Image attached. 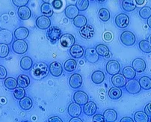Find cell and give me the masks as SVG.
Masks as SVG:
<instances>
[{
	"label": "cell",
	"instance_id": "obj_1",
	"mask_svg": "<svg viewBox=\"0 0 151 122\" xmlns=\"http://www.w3.org/2000/svg\"><path fill=\"white\" fill-rule=\"evenodd\" d=\"M50 70L48 66L44 62H38L34 64L32 71V75L35 79H42L47 77Z\"/></svg>",
	"mask_w": 151,
	"mask_h": 122
},
{
	"label": "cell",
	"instance_id": "obj_2",
	"mask_svg": "<svg viewBox=\"0 0 151 122\" xmlns=\"http://www.w3.org/2000/svg\"><path fill=\"white\" fill-rule=\"evenodd\" d=\"M121 40L124 45L131 47L135 43V36L132 32L125 31L121 35Z\"/></svg>",
	"mask_w": 151,
	"mask_h": 122
},
{
	"label": "cell",
	"instance_id": "obj_3",
	"mask_svg": "<svg viewBox=\"0 0 151 122\" xmlns=\"http://www.w3.org/2000/svg\"><path fill=\"white\" fill-rule=\"evenodd\" d=\"M47 38L49 40L52 42H56L61 38L62 33H61V29H59L57 26H51L47 31Z\"/></svg>",
	"mask_w": 151,
	"mask_h": 122
},
{
	"label": "cell",
	"instance_id": "obj_4",
	"mask_svg": "<svg viewBox=\"0 0 151 122\" xmlns=\"http://www.w3.org/2000/svg\"><path fill=\"white\" fill-rule=\"evenodd\" d=\"M126 89L129 94L132 95H136L141 92L142 87L140 85V83L136 79H130L126 84Z\"/></svg>",
	"mask_w": 151,
	"mask_h": 122
},
{
	"label": "cell",
	"instance_id": "obj_5",
	"mask_svg": "<svg viewBox=\"0 0 151 122\" xmlns=\"http://www.w3.org/2000/svg\"><path fill=\"white\" fill-rule=\"evenodd\" d=\"M12 49L17 54H24L28 50V45L23 40H17L12 44Z\"/></svg>",
	"mask_w": 151,
	"mask_h": 122
},
{
	"label": "cell",
	"instance_id": "obj_6",
	"mask_svg": "<svg viewBox=\"0 0 151 122\" xmlns=\"http://www.w3.org/2000/svg\"><path fill=\"white\" fill-rule=\"evenodd\" d=\"M121 71V64L117 61L111 60L106 64V71L110 75H115L119 74Z\"/></svg>",
	"mask_w": 151,
	"mask_h": 122
},
{
	"label": "cell",
	"instance_id": "obj_7",
	"mask_svg": "<svg viewBox=\"0 0 151 122\" xmlns=\"http://www.w3.org/2000/svg\"><path fill=\"white\" fill-rule=\"evenodd\" d=\"M36 26L38 29L44 30V29H49L51 26V21L48 17L43 15L40 16L36 19Z\"/></svg>",
	"mask_w": 151,
	"mask_h": 122
},
{
	"label": "cell",
	"instance_id": "obj_8",
	"mask_svg": "<svg viewBox=\"0 0 151 122\" xmlns=\"http://www.w3.org/2000/svg\"><path fill=\"white\" fill-rule=\"evenodd\" d=\"M94 29L91 25L86 24L83 27L80 28L79 30V34L81 37H82L85 39H91L93 38L94 35Z\"/></svg>",
	"mask_w": 151,
	"mask_h": 122
},
{
	"label": "cell",
	"instance_id": "obj_9",
	"mask_svg": "<svg viewBox=\"0 0 151 122\" xmlns=\"http://www.w3.org/2000/svg\"><path fill=\"white\" fill-rule=\"evenodd\" d=\"M85 58L90 63H96L99 60V54L94 48H88L85 52Z\"/></svg>",
	"mask_w": 151,
	"mask_h": 122
},
{
	"label": "cell",
	"instance_id": "obj_10",
	"mask_svg": "<svg viewBox=\"0 0 151 122\" xmlns=\"http://www.w3.org/2000/svg\"><path fill=\"white\" fill-rule=\"evenodd\" d=\"M115 23L117 27L125 29L129 24V18L125 14H120L115 17Z\"/></svg>",
	"mask_w": 151,
	"mask_h": 122
},
{
	"label": "cell",
	"instance_id": "obj_11",
	"mask_svg": "<svg viewBox=\"0 0 151 122\" xmlns=\"http://www.w3.org/2000/svg\"><path fill=\"white\" fill-rule=\"evenodd\" d=\"M13 40V34L11 31L8 29L0 30V43H6L9 44Z\"/></svg>",
	"mask_w": 151,
	"mask_h": 122
},
{
	"label": "cell",
	"instance_id": "obj_12",
	"mask_svg": "<svg viewBox=\"0 0 151 122\" xmlns=\"http://www.w3.org/2000/svg\"><path fill=\"white\" fill-rule=\"evenodd\" d=\"M61 44L64 47H71L75 44V38L71 34H64L60 38Z\"/></svg>",
	"mask_w": 151,
	"mask_h": 122
},
{
	"label": "cell",
	"instance_id": "obj_13",
	"mask_svg": "<svg viewBox=\"0 0 151 122\" xmlns=\"http://www.w3.org/2000/svg\"><path fill=\"white\" fill-rule=\"evenodd\" d=\"M73 100L76 103H77L80 106L81 105H85V103L88 102V96L85 92L79 91V92L74 93Z\"/></svg>",
	"mask_w": 151,
	"mask_h": 122
},
{
	"label": "cell",
	"instance_id": "obj_14",
	"mask_svg": "<svg viewBox=\"0 0 151 122\" xmlns=\"http://www.w3.org/2000/svg\"><path fill=\"white\" fill-rule=\"evenodd\" d=\"M49 69H50V74L53 77H60L62 74V65L59 62H57V61H53V62H52L50 64V67H49Z\"/></svg>",
	"mask_w": 151,
	"mask_h": 122
},
{
	"label": "cell",
	"instance_id": "obj_15",
	"mask_svg": "<svg viewBox=\"0 0 151 122\" xmlns=\"http://www.w3.org/2000/svg\"><path fill=\"white\" fill-rule=\"evenodd\" d=\"M68 113L71 117H79L82 113V108L77 103H71L68 108Z\"/></svg>",
	"mask_w": 151,
	"mask_h": 122
},
{
	"label": "cell",
	"instance_id": "obj_16",
	"mask_svg": "<svg viewBox=\"0 0 151 122\" xmlns=\"http://www.w3.org/2000/svg\"><path fill=\"white\" fill-rule=\"evenodd\" d=\"M111 82L115 87L122 88V87L125 86L127 84V79L124 75L117 74L115 75H113L112 78H111Z\"/></svg>",
	"mask_w": 151,
	"mask_h": 122
},
{
	"label": "cell",
	"instance_id": "obj_17",
	"mask_svg": "<svg viewBox=\"0 0 151 122\" xmlns=\"http://www.w3.org/2000/svg\"><path fill=\"white\" fill-rule=\"evenodd\" d=\"M70 85L73 88H79L82 85V77L80 74H74L70 77Z\"/></svg>",
	"mask_w": 151,
	"mask_h": 122
},
{
	"label": "cell",
	"instance_id": "obj_18",
	"mask_svg": "<svg viewBox=\"0 0 151 122\" xmlns=\"http://www.w3.org/2000/svg\"><path fill=\"white\" fill-rule=\"evenodd\" d=\"M96 109H97V106H96V103L94 102H88L84 105L83 111L85 114L88 116H92L96 113Z\"/></svg>",
	"mask_w": 151,
	"mask_h": 122
},
{
	"label": "cell",
	"instance_id": "obj_19",
	"mask_svg": "<svg viewBox=\"0 0 151 122\" xmlns=\"http://www.w3.org/2000/svg\"><path fill=\"white\" fill-rule=\"evenodd\" d=\"M70 53L71 56L75 58H80L82 57L85 52H84L83 48L79 44H74L70 49Z\"/></svg>",
	"mask_w": 151,
	"mask_h": 122
},
{
	"label": "cell",
	"instance_id": "obj_20",
	"mask_svg": "<svg viewBox=\"0 0 151 122\" xmlns=\"http://www.w3.org/2000/svg\"><path fill=\"white\" fill-rule=\"evenodd\" d=\"M64 12H65V15H66L67 17L73 19L79 15V10L78 9L76 5H70L65 8Z\"/></svg>",
	"mask_w": 151,
	"mask_h": 122
},
{
	"label": "cell",
	"instance_id": "obj_21",
	"mask_svg": "<svg viewBox=\"0 0 151 122\" xmlns=\"http://www.w3.org/2000/svg\"><path fill=\"white\" fill-rule=\"evenodd\" d=\"M17 14L19 17L21 19H23V20L29 19V18L31 17V16H32V12H31V10L29 9V8H28L26 5L19 7Z\"/></svg>",
	"mask_w": 151,
	"mask_h": 122
},
{
	"label": "cell",
	"instance_id": "obj_22",
	"mask_svg": "<svg viewBox=\"0 0 151 122\" xmlns=\"http://www.w3.org/2000/svg\"><path fill=\"white\" fill-rule=\"evenodd\" d=\"M29 35V31L26 27H19L14 31V37L17 40H25Z\"/></svg>",
	"mask_w": 151,
	"mask_h": 122
},
{
	"label": "cell",
	"instance_id": "obj_23",
	"mask_svg": "<svg viewBox=\"0 0 151 122\" xmlns=\"http://www.w3.org/2000/svg\"><path fill=\"white\" fill-rule=\"evenodd\" d=\"M132 68L136 72L142 73L146 69V63L142 58H135L132 61Z\"/></svg>",
	"mask_w": 151,
	"mask_h": 122
},
{
	"label": "cell",
	"instance_id": "obj_24",
	"mask_svg": "<svg viewBox=\"0 0 151 122\" xmlns=\"http://www.w3.org/2000/svg\"><path fill=\"white\" fill-rule=\"evenodd\" d=\"M103 116L105 118V121L106 122H114L117 121V114L114 109H109L104 112Z\"/></svg>",
	"mask_w": 151,
	"mask_h": 122
},
{
	"label": "cell",
	"instance_id": "obj_25",
	"mask_svg": "<svg viewBox=\"0 0 151 122\" xmlns=\"http://www.w3.org/2000/svg\"><path fill=\"white\" fill-rule=\"evenodd\" d=\"M33 61L32 59L29 56H24L20 60V68L23 71H29L32 68Z\"/></svg>",
	"mask_w": 151,
	"mask_h": 122
},
{
	"label": "cell",
	"instance_id": "obj_26",
	"mask_svg": "<svg viewBox=\"0 0 151 122\" xmlns=\"http://www.w3.org/2000/svg\"><path fill=\"white\" fill-rule=\"evenodd\" d=\"M105 74L103 71H96L92 74L91 79L93 83L95 84H100L104 81L105 79Z\"/></svg>",
	"mask_w": 151,
	"mask_h": 122
},
{
	"label": "cell",
	"instance_id": "obj_27",
	"mask_svg": "<svg viewBox=\"0 0 151 122\" xmlns=\"http://www.w3.org/2000/svg\"><path fill=\"white\" fill-rule=\"evenodd\" d=\"M122 8L126 12H131L136 8V5L134 0H124L122 2Z\"/></svg>",
	"mask_w": 151,
	"mask_h": 122
},
{
	"label": "cell",
	"instance_id": "obj_28",
	"mask_svg": "<svg viewBox=\"0 0 151 122\" xmlns=\"http://www.w3.org/2000/svg\"><path fill=\"white\" fill-rule=\"evenodd\" d=\"M121 96H122V91L118 87H113L109 91V97L111 100L119 99Z\"/></svg>",
	"mask_w": 151,
	"mask_h": 122
},
{
	"label": "cell",
	"instance_id": "obj_29",
	"mask_svg": "<svg viewBox=\"0 0 151 122\" xmlns=\"http://www.w3.org/2000/svg\"><path fill=\"white\" fill-rule=\"evenodd\" d=\"M32 105H33V103H32V99L28 97H24L19 100V106L24 110L30 109L32 107Z\"/></svg>",
	"mask_w": 151,
	"mask_h": 122
},
{
	"label": "cell",
	"instance_id": "obj_30",
	"mask_svg": "<svg viewBox=\"0 0 151 122\" xmlns=\"http://www.w3.org/2000/svg\"><path fill=\"white\" fill-rule=\"evenodd\" d=\"M73 24L76 27L82 28L87 24V19L84 15H78L73 19Z\"/></svg>",
	"mask_w": 151,
	"mask_h": 122
},
{
	"label": "cell",
	"instance_id": "obj_31",
	"mask_svg": "<svg viewBox=\"0 0 151 122\" xmlns=\"http://www.w3.org/2000/svg\"><path fill=\"white\" fill-rule=\"evenodd\" d=\"M40 11H41L43 14L48 17H51L53 14V8L50 3H46V2H44L41 5V7H40Z\"/></svg>",
	"mask_w": 151,
	"mask_h": 122
},
{
	"label": "cell",
	"instance_id": "obj_32",
	"mask_svg": "<svg viewBox=\"0 0 151 122\" xmlns=\"http://www.w3.org/2000/svg\"><path fill=\"white\" fill-rule=\"evenodd\" d=\"M96 50L99 54V56H101L105 57L106 58L109 56V49L104 44H99V45L96 46Z\"/></svg>",
	"mask_w": 151,
	"mask_h": 122
},
{
	"label": "cell",
	"instance_id": "obj_33",
	"mask_svg": "<svg viewBox=\"0 0 151 122\" xmlns=\"http://www.w3.org/2000/svg\"><path fill=\"white\" fill-rule=\"evenodd\" d=\"M134 120L136 122H148L149 118L145 112L144 113L142 111H138L134 115Z\"/></svg>",
	"mask_w": 151,
	"mask_h": 122
},
{
	"label": "cell",
	"instance_id": "obj_34",
	"mask_svg": "<svg viewBox=\"0 0 151 122\" xmlns=\"http://www.w3.org/2000/svg\"><path fill=\"white\" fill-rule=\"evenodd\" d=\"M76 66H77L76 61L74 59H73V58H70V59L67 60V61L64 62V70L66 71H68V72H73V71L76 70Z\"/></svg>",
	"mask_w": 151,
	"mask_h": 122
},
{
	"label": "cell",
	"instance_id": "obj_35",
	"mask_svg": "<svg viewBox=\"0 0 151 122\" xmlns=\"http://www.w3.org/2000/svg\"><path fill=\"white\" fill-rule=\"evenodd\" d=\"M123 75L125 77L126 79H132L135 77V71L132 67L127 66L123 70Z\"/></svg>",
	"mask_w": 151,
	"mask_h": 122
},
{
	"label": "cell",
	"instance_id": "obj_36",
	"mask_svg": "<svg viewBox=\"0 0 151 122\" xmlns=\"http://www.w3.org/2000/svg\"><path fill=\"white\" fill-rule=\"evenodd\" d=\"M5 86L9 90H14L15 88L17 86V80L15 79L13 77H8V78H6L5 80Z\"/></svg>",
	"mask_w": 151,
	"mask_h": 122
},
{
	"label": "cell",
	"instance_id": "obj_37",
	"mask_svg": "<svg viewBox=\"0 0 151 122\" xmlns=\"http://www.w3.org/2000/svg\"><path fill=\"white\" fill-rule=\"evenodd\" d=\"M17 83L19 87L21 88H26L30 84V79L29 77L26 75H19L17 78Z\"/></svg>",
	"mask_w": 151,
	"mask_h": 122
},
{
	"label": "cell",
	"instance_id": "obj_38",
	"mask_svg": "<svg viewBox=\"0 0 151 122\" xmlns=\"http://www.w3.org/2000/svg\"><path fill=\"white\" fill-rule=\"evenodd\" d=\"M139 83L142 88L145 90H149L151 88V79L148 77H142L140 78Z\"/></svg>",
	"mask_w": 151,
	"mask_h": 122
},
{
	"label": "cell",
	"instance_id": "obj_39",
	"mask_svg": "<svg viewBox=\"0 0 151 122\" xmlns=\"http://www.w3.org/2000/svg\"><path fill=\"white\" fill-rule=\"evenodd\" d=\"M139 48L142 52L145 53H151V43L147 40H141L139 42Z\"/></svg>",
	"mask_w": 151,
	"mask_h": 122
},
{
	"label": "cell",
	"instance_id": "obj_40",
	"mask_svg": "<svg viewBox=\"0 0 151 122\" xmlns=\"http://www.w3.org/2000/svg\"><path fill=\"white\" fill-rule=\"evenodd\" d=\"M98 17L103 22H107L110 19V12L106 8H101L98 12Z\"/></svg>",
	"mask_w": 151,
	"mask_h": 122
},
{
	"label": "cell",
	"instance_id": "obj_41",
	"mask_svg": "<svg viewBox=\"0 0 151 122\" xmlns=\"http://www.w3.org/2000/svg\"><path fill=\"white\" fill-rule=\"evenodd\" d=\"M139 15L142 19H147L151 16V8L147 6L142 8L140 10Z\"/></svg>",
	"mask_w": 151,
	"mask_h": 122
},
{
	"label": "cell",
	"instance_id": "obj_42",
	"mask_svg": "<svg viewBox=\"0 0 151 122\" xmlns=\"http://www.w3.org/2000/svg\"><path fill=\"white\" fill-rule=\"evenodd\" d=\"M9 47L6 43H0V58H5L9 54Z\"/></svg>",
	"mask_w": 151,
	"mask_h": 122
},
{
	"label": "cell",
	"instance_id": "obj_43",
	"mask_svg": "<svg viewBox=\"0 0 151 122\" xmlns=\"http://www.w3.org/2000/svg\"><path fill=\"white\" fill-rule=\"evenodd\" d=\"M89 5L88 0H78L76 2V7L80 12H83L87 9Z\"/></svg>",
	"mask_w": 151,
	"mask_h": 122
},
{
	"label": "cell",
	"instance_id": "obj_44",
	"mask_svg": "<svg viewBox=\"0 0 151 122\" xmlns=\"http://www.w3.org/2000/svg\"><path fill=\"white\" fill-rule=\"evenodd\" d=\"M25 95H26V92H25V90L23 89V88L19 87V88H16L14 89V97L16 99L21 100L22 98L24 97Z\"/></svg>",
	"mask_w": 151,
	"mask_h": 122
},
{
	"label": "cell",
	"instance_id": "obj_45",
	"mask_svg": "<svg viewBox=\"0 0 151 122\" xmlns=\"http://www.w3.org/2000/svg\"><path fill=\"white\" fill-rule=\"evenodd\" d=\"M12 2L15 6L21 7L27 5L29 0H12Z\"/></svg>",
	"mask_w": 151,
	"mask_h": 122
},
{
	"label": "cell",
	"instance_id": "obj_46",
	"mask_svg": "<svg viewBox=\"0 0 151 122\" xmlns=\"http://www.w3.org/2000/svg\"><path fill=\"white\" fill-rule=\"evenodd\" d=\"M52 5L55 9H61V7H62L63 3H62V1L61 0H53L52 2Z\"/></svg>",
	"mask_w": 151,
	"mask_h": 122
},
{
	"label": "cell",
	"instance_id": "obj_47",
	"mask_svg": "<svg viewBox=\"0 0 151 122\" xmlns=\"http://www.w3.org/2000/svg\"><path fill=\"white\" fill-rule=\"evenodd\" d=\"M7 71L4 66L0 65V79H4L7 77Z\"/></svg>",
	"mask_w": 151,
	"mask_h": 122
},
{
	"label": "cell",
	"instance_id": "obj_48",
	"mask_svg": "<svg viewBox=\"0 0 151 122\" xmlns=\"http://www.w3.org/2000/svg\"><path fill=\"white\" fill-rule=\"evenodd\" d=\"M93 122H104L105 118L104 116H102V115H100V114L95 115L93 118Z\"/></svg>",
	"mask_w": 151,
	"mask_h": 122
},
{
	"label": "cell",
	"instance_id": "obj_49",
	"mask_svg": "<svg viewBox=\"0 0 151 122\" xmlns=\"http://www.w3.org/2000/svg\"><path fill=\"white\" fill-rule=\"evenodd\" d=\"M103 39L106 40V41L109 42V41H111V39H112V38H113V36H112V34H111V32H107L103 34Z\"/></svg>",
	"mask_w": 151,
	"mask_h": 122
},
{
	"label": "cell",
	"instance_id": "obj_50",
	"mask_svg": "<svg viewBox=\"0 0 151 122\" xmlns=\"http://www.w3.org/2000/svg\"><path fill=\"white\" fill-rule=\"evenodd\" d=\"M49 121L50 122H62V120L58 116H53V117H51L50 119H49Z\"/></svg>",
	"mask_w": 151,
	"mask_h": 122
},
{
	"label": "cell",
	"instance_id": "obj_51",
	"mask_svg": "<svg viewBox=\"0 0 151 122\" xmlns=\"http://www.w3.org/2000/svg\"><path fill=\"white\" fill-rule=\"evenodd\" d=\"M145 112L148 115V116H151V103H148L145 108Z\"/></svg>",
	"mask_w": 151,
	"mask_h": 122
},
{
	"label": "cell",
	"instance_id": "obj_52",
	"mask_svg": "<svg viewBox=\"0 0 151 122\" xmlns=\"http://www.w3.org/2000/svg\"><path fill=\"white\" fill-rule=\"evenodd\" d=\"M121 122H133V120L129 117H124L121 119Z\"/></svg>",
	"mask_w": 151,
	"mask_h": 122
},
{
	"label": "cell",
	"instance_id": "obj_53",
	"mask_svg": "<svg viewBox=\"0 0 151 122\" xmlns=\"http://www.w3.org/2000/svg\"><path fill=\"white\" fill-rule=\"evenodd\" d=\"M70 122H82V120L78 117H73V118L70 120Z\"/></svg>",
	"mask_w": 151,
	"mask_h": 122
},
{
	"label": "cell",
	"instance_id": "obj_54",
	"mask_svg": "<svg viewBox=\"0 0 151 122\" xmlns=\"http://www.w3.org/2000/svg\"><path fill=\"white\" fill-rule=\"evenodd\" d=\"M135 3H136L137 5H140V6H141V5H143L145 2V0H135Z\"/></svg>",
	"mask_w": 151,
	"mask_h": 122
},
{
	"label": "cell",
	"instance_id": "obj_55",
	"mask_svg": "<svg viewBox=\"0 0 151 122\" xmlns=\"http://www.w3.org/2000/svg\"><path fill=\"white\" fill-rule=\"evenodd\" d=\"M147 25L150 28H151V16L147 19Z\"/></svg>",
	"mask_w": 151,
	"mask_h": 122
},
{
	"label": "cell",
	"instance_id": "obj_56",
	"mask_svg": "<svg viewBox=\"0 0 151 122\" xmlns=\"http://www.w3.org/2000/svg\"><path fill=\"white\" fill-rule=\"evenodd\" d=\"M44 1V2H46V3H50L51 4L53 0H43Z\"/></svg>",
	"mask_w": 151,
	"mask_h": 122
},
{
	"label": "cell",
	"instance_id": "obj_57",
	"mask_svg": "<svg viewBox=\"0 0 151 122\" xmlns=\"http://www.w3.org/2000/svg\"><path fill=\"white\" fill-rule=\"evenodd\" d=\"M99 2H104V1H106V0H98Z\"/></svg>",
	"mask_w": 151,
	"mask_h": 122
},
{
	"label": "cell",
	"instance_id": "obj_58",
	"mask_svg": "<svg viewBox=\"0 0 151 122\" xmlns=\"http://www.w3.org/2000/svg\"><path fill=\"white\" fill-rule=\"evenodd\" d=\"M150 42L151 43V36H150Z\"/></svg>",
	"mask_w": 151,
	"mask_h": 122
},
{
	"label": "cell",
	"instance_id": "obj_59",
	"mask_svg": "<svg viewBox=\"0 0 151 122\" xmlns=\"http://www.w3.org/2000/svg\"><path fill=\"white\" fill-rule=\"evenodd\" d=\"M91 1H93V0H91Z\"/></svg>",
	"mask_w": 151,
	"mask_h": 122
},
{
	"label": "cell",
	"instance_id": "obj_60",
	"mask_svg": "<svg viewBox=\"0 0 151 122\" xmlns=\"http://www.w3.org/2000/svg\"><path fill=\"white\" fill-rule=\"evenodd\" d=\"M150 122H151V118H150Z\"/></svg>",
	"mask_w": 151,
	"mask_h": 122
}]
</instances>
